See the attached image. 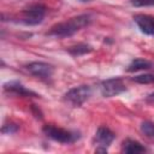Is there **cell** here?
Segmentation results:
<instances>
[{"instance_id":"8992f818","label":"cell","mask_w":154,"mask_h":154,"mask_svg":"<svg viewBox=\"0 0 154 154\" xmlns=\"http://www.w3.org/2000/svg\"><path fill=\"white\" fill-rule=\"evenodd\" d=\"M114 140V134L106 126H100L96 132H95V137L94 141L97 144L96 152H101L105 153L107 152V147L113 142Z\"/></svg>"},{"instance_id":"6da1fadb","label":"cell","mask_w":154,"mask_h":154,"mask_svg":"<svg viewBox=\"0 0 154 154\" xmlns=\"http://www.w3.org/2000/svg\"><path fill=\"white\" fill-rule=\"evenodd\" d=\"M91 22V18L89 14H79L76 17H72L63 23L55 24L51 28V30L47 32L49 36L54 37H69L83 29L84 26H88Z\"/></svg>"},{"instance_id":"4fadbf2b","label":"cell","mask_w":154,"mask_h":154,"mask_svg":"<svg viewBox=\"0 0 154 154\" xmlns=\"http://www.w3.org/2000/svg\"><path fill=\"white\" fill-rule=\"evenodd\" d=\"M132 81L136 83H141V84H150V83H154V73L138 75V76L132 77Z\"/></svg>"},{"instance_id":"5bb4252c","label":"cell","mask_w":154,"mask_h":154,"mask_svg":"<svg viewBox=\"0 0 154 154\" xmlns=\"http://www.w3.org/2000/svg\"><path fill=\"white\" fill-rule=\"evenodd\" d=\"M141 131L148 137H154V123L149 120L143 122L141 124Z\"/></svg>"},{"instance_id":"7a4b0ae2","label":"cell","mask_w":154,"mask_h":154,"mask_svg":"<svg viewBox=\"0 0 154 154\" xmlns=\"http://www.w3.org/2000/svg\"><path fill=\"white\" fill-rule=\"evenodd\" d=\"M43 134L55 141V142H60V143H73L79 138V134L78 132H73L70 130H65L61 128H57L54 125H45L42 128Z\"/></svg>"},{"instance_id":"277c9868","label":"cell","mask_w":154,"mask_h":154,"mask_svg":"<svg viewBox=\"0 0 154 154\" xmlns=\"http://www.w3.org/2000/svg\"><path fill=\"white\" fill-rule=\"evenodd\" d=\"M46 14V7L41 4H35L29 6L22 12V19L20 22L25 25H37L40 24Z\"/></svg>"},{"instance_id":"2e32d148","label":"cell","mask_w":154,"mask_h":154,"mask_svg":"<svg viewBox=\"0 0 154 154\" xmlns=\"http://www.w3.org/2000/svg\"><path fill=\"white\" fill-rule=\"evenodd\" d=\"M17 130H18V126H17L16 124H5V125L1 128V132H2V134H7V135L14 134Z\"/></svg>"},{"instance_id":"30bf717a","label":"cell","mask_w":154,"mask_h":154,"mask_svg":"<svg viewBox=\"0 0 154 154\" xmlns=\"http://www.w3.org/2000/svg\"><path fill=\"white\" fill-rule=\"evenodd\" d=\"M122 150L126 154H137V153H143L146 152V148L137 141H134V140H125L123 142V147H122Z\"/></svg>"},{"instance_id":"ac0fdd59","label":"cell","mask_w":154,"mask_h":154,"mask_svg":"<svg viewBox=\"0 0 154 154\" xmlns=\"http://www.w3.org/2000/svg\"><path fill=\"white\" fill-rule=\"evenodd\" d=\"M82 1H87V0H82Z\"/></svg>"},{"instance_id":"5b68a950","label":"cell","mask_w":154,"mask_h":154,"mask_svg":"<svg viewBox=\"0 0 154 154\" xmlns=\"http://www.w3.org/2000/svg\"><path fill=\"white\" fill-rule=\"evenodd\" d=\"M101 89V94L105 97H112L116 95H119L120 93L125 91V84L123 82L122 78L119 77H112L108 79H105L101 82L100 85Z\"/></svg>"},{"instance_id":"52a82bcc","label":"cell","mask_w":154,"mask_h":154,"mask_svg":"<svg viewBox=\"0 0 154 154\" xmlns=\"http://www.w3.org/2000/svg\"><path fill=\"white\" fill-rule=\"evenodd\" d=\"M26 70L34 75L35 77H38V78H42V79H46V78H49L52 75H53V66L47 64V63H43V61H32L30 64L26 65Z\"/></svg>"},{"instance_id":"e0dca14e","label":"cell","mask_w":154,"mask_h":154,"mask_svg":"<svg viewBox=\"0 0 154 154\" xmlns=\"http://www.w3.org/2000/svg\"><path fill=\"white\" fill-rule=\"evenodd\" d=\"M148 100H154V93H152V94L148 96Z\"/></svg>"},{"instance_id":"3957f363","label":"cell","mask_w":154,"mask_h":154,"mask_svg":"<svg viewBox=\"0 0 154 154\" xmlns=\"http://www.w3.org/2000/svg\"><path fill=\"white\" fill-rule=\"evenodd\" d=\"M90 95H91V88L87 84H82V85L71 88L64 95V99L72 106H81L90 97Z\"/></svg>"},{"instance_id":"7c38bea8","label":"cell","mask_w":154,"mask_h":154,"mask_svg":"<svg viewBox=\"0 0 154 154\" xmlns=\"http://www.w3.org/2000/svg\"><path fill=\"white\" fill-rule=\"evenodd\" d=\"M67 52L73 57H79V55H83V54H87V53L91 52V47L88 46V45H84V43H79V45L70 47L67 49Z\"/></svg>"},{"instance_id":"ba28073f","label":"cell","mask_w":154,"mask_h":154,"mask_svg":"<svg viewBox=\"0 0 154 154\" xmlns=\"http://www.w3.org/2000/svg\"><path fill=\"white\" fill-rule=\"evenodd\" d=\"M134 22L141 30V32L146 35L154 36V18L147 14H137L134 17Z\"/></svg>"},{"instance_id":"8fae6325","label":"cell","mask_w":154,"mask_h":154,"mask_svg":"<svg viewBox=\"0 0 154 154\" xmlns=\"http://www.w3.org/2000/svg\"><path fill=\"white\" fill-rule=\"evenodd\" d=\"M153 67V63L146 60V59H135L130 63V65L128 66V71L129 72H136V71H141V70H148Z\"/></svg>"},{"instance_id":"9a60e30c","label":"cell","mask_w":154,"mask_h":154,"mask_svg":"<svg viewBox=\"0 0 154 154\" xmlns=\"http://www.w3.org/2000/svg\"><path fill=\"white\" fill-rule=\"evenodd\" d=\"M130 4L135 7H148L154 6V0H130Z\"/></svg>"},{"instance_id":"9c48e42d","label":"cell","mask_w":154,"mask_h":154,"mask_svg":"<svg viewBox=\"0 0 154 154\" xmlns=\"http://www.w3.org/2000/svg\"><path fill=\"white\" fill-rule=\"evenodd\" d=\"M4 90H5L6 93L14 94V95H19V96H29V95L37 96L35 93L28 90L22 83L17 82V81H11V82L5 83V84H4Z\"/></svg>"}]
</instances>
